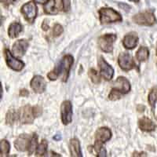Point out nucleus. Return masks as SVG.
<instances>
[{
    "mask_svg": "<svg viewBox=\"0 0 157 157\" xmlns=\"http://www.w3.org/2000/svg\"><path fill=\"white\" fill-rule=\"evenodd\" d=\"M73 61V57L70 54L64 56L54 67V70L47 74L49 79L54 81L57 80L58 78H61L63 82H66Z\"/></svg>",
    "mask_w": 157,
    "mask_h": 157,
    "instance_id": "nucleus-1",
    "label": "nucleus"
},
{
    "mask_svg": "<svg viewBox=\"0 0 157 157\" xmlns=\"http://www.w3.org/2000/svg\"><path fill=\"white\" fill-rule=\"evenodd\" d=\"M98 13H99V17H100V21L102 25L103 24L105 25V24L114 23V22H119L123 21L121 14L112 8H101L99 10Z\"/></svg>",
    "mask_w": 157,
    "mask_h": 157,
    "instance_id": "nucleus-2",
    "label": "nucleus"
},
{
    "mask_svg": "<svg viewBox=\"0 0 157 157\" xmlns=\"http://www.w3.org/2000/svg\"><path fill=\"white\" fill-rule=\"evenodd\" d=\"M116 39L117 36L115 34L103 35L98 39V47L105 53H112L113 51V44Z\"/></svg>",
    "mask_w": 157,
    "mask_h": 157,
    "instance_id": "nucleus-3",
    "label": "nucleus"
},
{
    "mask_svg": "<svg viewBox=\"0 0 157 157\" xmlns=\"http://www.w3.org/2000/svg\"><path fill=\"white\" fill-rule=\"evenodd\" d=\"M133 21L139 25L152 26L155 22V15L151 11L139 13L133 17Z\"/></svg>",
    "mask_w": 157,
    "mask_h": 157,
    "instance_id": "nucleus-4",
    "label": "nucleus"
},
{
    "mask_svg": "<svg viewBox=\"0 0 157 157\" xmlns=\"http://www.w3.org/2000/svg\"><path fill=\"white\" fill-rule=\"evenodd\" d=\"M3 54L6 62L11 69L17 71H20L23 69L24 67H25V63L21 61V60H18L16 57H13V54H11V52L8 49L4 50Z\"/></svg>",
    "mask_w": 157,
    "mask_h": 157,
    "instance_id": "nucleus-5",
    "label": "nucleus"
},
{
    "mask_svg": "<svg viewBox=\"0 0 157 157\" xmlns=\"http://www.w3.org/2000/svg\"><path fill=\"white\" fill-rule=\"evenodd\" d=\"M118 64L120 65V68L123 71H130L134 69L136 67V64L134 61L132 56L127 52L121 53L119 55Z\"/></svg>",
    "mask_w": 157,
    "mask_h": 157,
    "instance_id": "nucleus-6",
    "label": "nucleus"
},
{
    "mask_svg": "<svg viewBox=\"0 0 157 157\" xmlns=\"http://www.w3.org/2000/svg\"><path fill=\"white\" fill-rule=\"evenodd\" d=\"M21 13L25 17V20L30 23H33L37 16V7L35 2H30L24 4L21 7Z\"/></svg>",
    "mask_w": 157,
    "mask_h": 157,
    "instance_id": "nucleus-7",
    "label": "nucleus"
},
{
    "mask_svg": "<svg viewBox=\"0 0 157 157\" xmlns=\"http://www.w3.org/2000/svg\"><path fill=\"white\" fill-rule=\"evenodd\" d=\"M45 13L50 15L57 14L61 10H64V0H50L44 6Z\"/></svg>",
    "mask_w": 157,
    "mask_h": 157,
    "instance_id": "nucleus-8",
    "label": "nucleus"
},
{
    "mask_svg": "<svg viewBox=\"0 0 157 157\" xmlns=\"http://www.w3.org/2000/svg\"><path fill=\"white\" fill-rule=\"evenodd\" d=\"M98 66L100 68L101 75L103 77L105 80L109 81L113 78L114 75V69L110 64L107 63V61L104 59L103 57H100L98 59Z\"/></svg>",
    "mask_w": 157,
    "mask_h": 157,
    "instance_id": "nucleus-9",
    "label": "nucleus"
},
{
    "mask_svg": "<svg viewBox=\"0 0 157 157\" xmlns=\"http://www.w3.org/2000/svg\"><path fill=\"white\" fill-rule=\"evenodd\" d=\"M61 117L64 125H68L72 120V105L70 101H64L61 106Z\"/></svg>",
    "mask_w": 157,
    "mask_h": 157,
    "instance_id": "nucleus-10",
    "label": "nucleus"
},
{
    "mask_svg": "<svg viewBox=\"0 0 157 157\" xmlns=\"http://www.w3.org/2000/svg\"><path fill=\"white\" fill-rule=\"evenodd\" d=\"M112 89L115 90L122 95L127 94L130 90V83L128 79L126 78L125 77L120 76L116 78V80L113 83V86Z\"/></svg>",
    "mask_w": 157,
    "mask_h": 157,
    "instance_id": "nucleus-11",
    "label": "nucleus"
},
{
    "mask_svg": "<svg viewBox=\"0 0 157 157\" xmlns=\"http://www.w3.org/2000/svg\"><path fill=\"white\" fill-rule=\"evenodd\" d=\"M19 112V120L23 124L32 123L35 120V116L32 112V107L30 105H25L21 108Z\"/></svg>",
    "mask_w": 157,
    "mask_h": 157,
    "instance_id": "nucleus-12",
    "label": "nucleus"
},
{
    "mask_svg": "<svg viewBox=\"0 0 157 157\" xmlns=\"http://www.w3.org/2000/svg\"><path fill=\"white\" fill-rule=\"evenodd\" d=\"M32 137L28 134H21L15 140L14 146L19 152H26L29 151Z\"/></svg>",
    "mask_w": 157,
    "mask_h": 157,
    "instance_id": "nucleus-13",
    "label": "nucleus"
},
{
    "mask_svg": "<svg viewBox=\"0 0 157 157\" xmlns=\"http://www.w3.org/2000/svg\"><path fill=\"white\" fill-rule=\"evenodd\" d=\"M31 88L37 94H42L46 90L47 82L41 75H35L30 82Z\"/></svg>",
    "mask_w": 157,
    "mask_h": 157,
    "instance_id": "nucleus-14",
    "label": "nucleus"
},
{
    "mask_svg": "<svg viewBox=\"0 0 157 157\" xmlns=\"http://www.w3.org/2000/svg\"><path fill=\"white\" fill-rule=\"evenodd\" d=\"M112 137V131L107 127H101L95 133V143L103 145Z\"/></svg>",
    "mask_w": 157,
    "mask_h": 157,
    "instance_id": "nucleus-15",
    "label": "nucleus"
},
{
    "mask_svg": "<svg viewBox=\"0 0 157 157\" xmlns=\"http://www.w3.org/2000/svg\"><path fill=\"white\" fill-rule=\"evenodd\" d=\"M29 48V42L25 39H20L13 45V54L16 57H22Z\"/></svg>",
    "mask_w": 157,
    "mask_h": 157,
    "instance_id": "nucleus-16",
    "label": "nucleus"
},
{
    "mask_svg": "<svg viewBox=\"0 0 157 157\" xmlns=\"http://www.w3.org/2000/svg\"><path fill=\"white\" fill-rule=\"evenodd\" d=\"M138 41H139V39L137 35L134 32H130L124 36L123 39V45L127 50H132L134 47H137Z\"/></svg>",
    "mask_w": 157,
    "mask_h": 157,
    "instance_id": "nucleus-17",
    "label": "nucleus"
},
{
    "mask_svg": "<svg viewBox=\"0 0 157 157\" xmlns=\"http://www.w3.org/2000/svg\"><path fill=\"white\" fill-rule=\"evenodd\" d=\"M138 127L140 130L145 132H152L155 129V123L146 116H143L138 121Z\"/></svg>",
    "mask_w": 157,
    "mask_h": 157,
    "instance_id": "nucleus-18",
    "label": "nucleus"
},
{
    "mask_svg": "<svg viewBox=\"0 0 157 157\" xmlns=\"http://www.w3.org/2000/svg\"><path fill=\"white\" fill-rule=\"evenodd\" d=\"M70 152H71V156L75 157H82V152H81L80 143L76 138H72L70 141L69 144Z\"/></svg>",
    "mask_w": 157,
    "mask_h": 157,
    "instance_id": "nucleus-19",
    "label": "nucleus"
},
{
    "mask_svg": "<svg viewBox=\"0 0 157 157\" xmlns=\"http://www.w3.org/2000/svg\"><path fill=\"white\" fill-rule=\"evenodd\" d=\"M22 32V25L18 22H13L9 26L8 35L11 39L17 38Z\"/></svg>",
    "mask_w": 157,
    "mask_h": 157,
    "instance_id": "nucleus-20",
    "label": "nucleus"
},
{
    "mask_svg": "<svg viewBox=\"0 0 157 157\" xmlns=\"http://www.w3.org/2000/svg\"><path fill=\"white\" fill-rule=\"evenodd\" d=\"M148 57H149V51L148 49L145 47H141L136 53V59L139 62H144L147 61Z\"/></svg>",
    "mask_w": 157,
    "mask_h": 157,
    "instance_id": "nucleus-21",
    "label": "nucleus"
},
{
    "mask_svg": "<svg viewBox=\"0 0 157 157\" xmlns=\"http://www.w3.org/2000/svg\"><path fill=\"white\" fill-rule=\"evenodd\" d=\"M17 120H19V112L14 109H10L8 111L6 116V122L8 125H12Z\"/></svg>",
    "mask_w": 157,
    "mask_h": 157,
    "instance_id": "nucleus-22",
    "label": "nucleus"
},
{
    "mask_svg": "<svg viewBox=\"0 0 157 157\" xmlns=\"http://www.w3.org/2000/svg\"><path fill=\"white\" fill-rule=\"evenodd\" d=\"M148 104L150 105L151 108H152V111L154 112V109H155V103L157 102V88L154 87L151 90V91L148 94Z\"/></svg>",
    "mask_w": 157,
    "mask_h": 157,
    "instance_id": "nucleus-23",
    "label": "nucleus"
},
{
    "mask_svg": "<svg viewBox=\"0 0 157 157\" xmlns=\"http://www.w3.org/2000/svg\"><path fill=\"white\" fill-rule=\"evenodd\" d=\"M10 151V145L9 141L3 139L0 141V153L1 156H7Z\"/></svg>",
    "mask_w": 157,
    "mask_h": 157,
    "instance_id": "nucleus-24",
    "label": "nucleus"
},
{
    "mask_svg": "<svg viewBox=\"0 0 157 157\" xmlns=\"http://www.w3.org/2000/svg\"><path fill=\"white\" fill-rule=\"evenodd\" d=\"M47 147H48V143L46 140H43L41 143L38 145L36 151V156H43L47 152Z\"/></svg>",
    "mask_w": 157,
    "mask_h": 157,
    "instance_id": "nucleus-25",
    "label": "nucleus"
},
{
    "mask_svg": "<svg viewBox=\"0 0 157 157\" xmlns=\"http://www.w3.org/2000/svg\"><path fill=\"white\" fill-rule=\"evenodd\" d=\"M38 147V136L37 134H34L32 137V140H31L30 145H29V155H32L35 151H36V148Z\"/></svg>",
    "mask_w": 157,
    "mask_h": 157,
    "instance_id": "nucleus-26",
    "label": "nucleus"
},
{
    "mask_svg": "<svg viewBox=\"0 0 157 157\" xmlns=\"http://www.w3.org/2000/svg\"><path fill=\"white\" fill-rule=\"evenodd\" d=\"M89 76L90 78L91 81L95 84L100 83L101 82V77L99 74L98 73V71L94 68H91L89 70Z\"/></svg>",
    "mask_w": 157,
    "mask_h": 157,
    "instance_id": "nucleus-27",
    "label": "nucleus"
},
{
    "mask_svg": "<svg viewBox=\"0 0 157 157\" xmlns=\"http://www.w3.org/2000/svg\"><path fill=\"white\" fill-rule=\"evenodd\" d=\"M63 32H64V29H63L62 26L59 24H57V25H54V29H53V36L54 37H57V36L62 34Z\"/></svg>",
    "mask_w": 157,
    "mask_h": 157,
    "instance_id": "nucleus-28",
    "label": "nucleus"
},
{
    "mask_svg": "<svg viewBox=\"0 0 157 157\" xmlns=\"http://www.w3.org/2000/svg\"><path fill=\"white\" fill-rule=\"evenodd\" d=\"M122 97V94H120V93H118L117 91H116L115 90L112 89V90L110 91V94L109 95V100L111 101H116L120 99Z\"/></svg>",
    "mask_w": 157,
    "mask_h": 157,
    "instance_id": "nucleus-29",
    "label": "nucleus"
},
{
    "mask_svg": "<svg viewBox=\"0 0 157 157\" xmlns=\"http://www.w3.org/2000/svg\"><path fill=\"white\" fill-rule=\"evenodd\" d=\"M32 112H33V114H34L36 118L42 115V113H43L42 108L39 107V106H34V107H32Z\"/></svg>",
    "mask_w": 157,
    "mask_h": 157,
    "instance_id": "nucleus-30",
    "label": "nucleus"
},
{
    "mask_svg": "<svg viewBox=\"0 0 157 157\" xmlns=\"http://www.w3.org/2000/svg\"><path fill=\"white\" fill-rule=\"evenodd\" d=\"M0 1H1V2H2L3 5L9 6L10 5V4L14 3V2H17V0H0Z\"/></svg>",
    "mask_w": 157,
    "mask_h": 157,
    "instance_id": "nucleus-31",
    "label": "nucleus"
},
{
    "mask_svg": "<svg viewBox=\"0 0 157 157\" xmlns=\"http://www.w3.org/2000/svg\"><path fill=\"white\" fill-rule=\"evenodd\" d=\"M29 91H28L27 90L23 89V90H21L20 91V96L27 97V96H29Z\"/></svg>",
    "mask_w": 157,
    "mask_h": 157,
    "instance_id": "nucleus-32",
    "label": "nucleus"
},
{
    "mask_svg": "<svg viewBox=\"0 0 157 157\" xmlns=\"http://www.w3.org/2000/svg\"><path fill=\"white\" fill-rule=\"evenodd\" d=\"M36 3H39V4H44L47 3V2H49L50 0H33Z\"/></svg>",
    "mask_w": 157,
    "mask_h": 157,
    "instance_id": "nucleus-33",
    "label": "nucleus"
},
{
    "mask_svg": "<svg viewBox=\"0 0 157 157\" xmlns=\"http://www.w3.org/2000/svg\"><path fill=\"white\" fill-rule=\"evenodd\" d=\"M42 28L44 31H47L49 29V25L47 24V21H44L43 25H42Z\"/></svg>",
    "mask_w": 157,
    "mask_h": 157,
    "instance_id": "nucleus-34",
    "label": "nucleus"
},
{
    "mask_svg": "<svg viewBox=\"0 0 157 157\" xmlns=\"http://www.w3.org/2000/svg\"><path fill=\"white\" fill-rule=\"evenodd\" d=\"M134 156H146V154L145 152H139V153H137V152H134Z\"/></svg>",
    "mask_w": 157,
    "mask_h": 157,
    "instance_id": "nucleus-35",
    "label": "nucleus"
},
{
    "mask_svg": "<svg viewBox=\"0 0 157 157\" xmlns=\"http://www.w3.org/2000/svg\"><path fill=\"white\" fill-rule=\"evenodd\" d=\"M54 139L55 140V141H60V140L61 139V136L60 135V134H57V135H55L54 137Z\"/></svg>",
    "mask_w": 157,
    "mask_h": 157,
    "instance_id": "nucleus-36",
    "label": "nucleus"
},
{
    "mask_svg": "<svg viewBox=\"0 0 157 157\" xmlns=\"http://www.w3.org/2000/svg\"><path fill=\"white\" fill-rule=\"evenodd\" d=\"M129 1H131V2H138L140 0H129Z\"/></svg>",
    "mask_w": 157,
    "mask_h": 157,
    "instance_id": "nucleus-37",
    "label": "nucleus"
},
{
    "mask_svg": "<svg viewBox=\"0 0 157 157\" xmlns=\"http://www.w3.org/2000/svg\"><path fill=\"white\" fill-rule=\"evenodd\" d=\"M2 98V86H1V99Z\"/></svg>",
    "mask_w": 157,
    "mask_h": 157,
    "instance_id": "nucleus-38",
    "label": "nucleus"
},
{
    "mask_svg": "<svg viewBox=\"0 0 157 157\" xmlns=\"http://www.w3.org/2000/svg\"><path fill=\"white\" fill-rule=\"evenodd\" d=\"M156 54H157V49H156Z\"/></svg>",
    "mask_w": 157,
    "mask_h": 157,
    "instance_id": "nucleus-39",
    "label": "nucleus"
}]
</instances>
